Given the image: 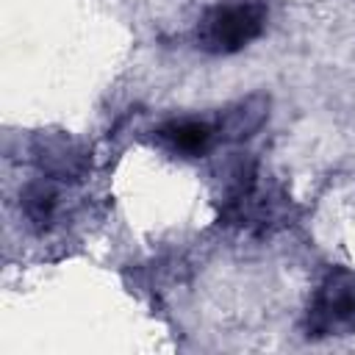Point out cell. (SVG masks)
I'll return each mask as SVG.
<instances>
[{
	"mask_svg": "<svg viewBox=\"0 0 355 355\" xmlns=\"http://www.w3.org/2000/svg\"><path fill=\"white\" fill-rule=\"evenodd\" d=\"M355 333V272L333 269L313 291L305 311V336L330 338Z\"/></svg>",
	"mask_w": 355,
	"mask_h": 355,
	"instance_id": "obj_2",
	"label": "cell"
},
{
	"mask_svg": "<svg viewBox=\"0 0 355 355\" xmlns=\"http://www.w3.org/2000/svg\"><path fill=\"white\" fill-rule=\"evenodd\" d=\"M263 0H222L208 6L194 28V44L211 55H233L252 44L266 28Z\"/></svg>",
	"mask_w": 355,
	"mask_h": 355,
	"instance_id": "obj_1",
	"label": "cell"
},
{
	"mask_svg": "<svg viewBox=\"0 0 355 355\" xmlns=\"http://www.w3.org/2000/svg\"><path fill=\"white\" fill-rule=\"evenodd\" d=\"M19 205H22V214H25L28 225L36 227V230H44L58 216L61 191H58L55 183L42 178V180H33V183L25 186V191L19 194Z\"/></svg>",
	"mask_w": 355,
	"mask_h": 355,
	"instance_id": "obj_4",
	"label": "cell"
},
{
	"mask_svg": "<svg viewBox=\"0 0 355 355\" xmlns=\"http://www.w3.org/2000/svg\"><path fill=\"white\" fill-rule=\"evenodd\" d=\"M158 139L172 150V153H180L186 158H194V155H202L214 136H216V128L202 122V119H169L164 122L158 130Z\"/></svg>",
	"mask_w": 355,
	"mask_h": 355,
	"instance_id": "obj_3",
	"label": "cell"
}]
</instances>
